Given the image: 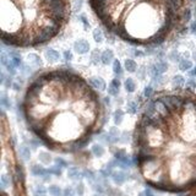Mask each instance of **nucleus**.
<instances>
[{"mask_svg":"<svg viewBox=\"0 0 196 196\" xmlns=\"http://www.w3.org/2000/svg\"><path fill=\"white\" fill-rule=\"evenodd\" d=\"M137 196H145V192H144V191H142V192H139Z\"/></svg>","mask_w":196,"mask_h":196,"instance_id":"obj_56","label":"nucleus"},{"mask_svg":"<svg viewBox=\"0 0 196 196\" xmlns=\"http://www.w3.org/2000/svg\"><path fill=\"white\" fill-rule=\"evenodd\" d=\"M5 69H6V71H8V74L10 75V76H14L15 74H16V66L14 65V63L11 61V59H10V61L6 64V66H5Z\"/></svg>","mask_w":196,"mask_h":196,"instance_id":"obj_33","label":"nucleus"},{"mask_svg":"<svg viewBox=\"0 0 196 196\" xmlns=\"http://www.w3.org/2000/svg\"><path fill=\"white\" fill-rule=\"evenodd\" d=\"M124 68L127 73H135L137 70V64L134 59H126L124 61Z\"/></svg>","mask_w":196,"mask_h":196,"instance_id":"obj_16","label":"nucleus"},{"mask_svg":"<svg viewBox=\"0 0 196 196\" xmlns=\"http://www.w3.org/2000/svg\"><path fill=\"white\" fill-rule=\"evenodd\" d=\"M76 194L79 195V196H83V194H85V185H83V183H81V181H79V184L76 185Z\"/></svg>","mask_w":196,"mask_h":196,"instance_id":"obj_40","label":"nucleus"},{"mask_svg":"<svg viewBox=\"0 0 196 196\" xmlns=\"http://www.w3.org/2000/svg\"><path fill=\"white\" fill-rule=\"evenodd\" d=\"M9 56H10V59H11V61L14 63V65L16 68H22L23 66V61H22V58H21V55L17 53V52H10L9 53Z\"/></svg>","mask_w":196,"mask_h":196,"instance_id":"obj_13","label":"nucleus"},{"mask_svg":"<svg viewBox=\"0 0 196 196\" xmlns=\"http://www.w3.org/2000/svg\"><path fill=\"white\" fill-rule=\"evenodd\" d=\"M167 70H168V64L164 60H159L156 64H153V65L150 66V74L152 75V77L162 76Z\"/></svg>","mask_w":196,"mask_h":196,"instance_id":"obj_3","label":"nucleus"},{"mask_svg":"<svg viewBox=\"0 0 196 196\" xmlns=\"http://www.w3.org/2000/svg\"><path fill=\"white\" fill-rule=\"evenodd\" d=\"M92 36H93V39L96 43H102L104 41V36H103V32L102 29L100 28H94L93 32H92Z\"/></svg>","mask_w":196,"mask_h":196,"instance_id":"obj_21","label":"nucleus"},{"mask_svg":"<svg viewBox=\"0 0 196 196\" xmlns=\"http://www.w3.org/2000/svg\"><path fill=\"white\" fill-rule=\"evenodd\" d=\"M126 156H127V153H126L124 150H117V151L114 152V158L118 159L119 162H121Z\"/></svg>","mask_w":196,"mask_h":196,"instance_id":"obj_35","label":"nucleus"},{"mask_svg":"<svg viewBox=\"0 0 196 196\" xmlns=\"http://www.w3.org/2000/svg\"><path fill=\"white\" fill-rule=\"evenodd\" d=\"M12 88H14L15 91H19V90L21 88V85H19L17 82H14V85H12Z\"/></svg>","mask_w":196,"mask_h":196,"instance_id":"obj_53","label":"nucleus"},{"mask_svg":"<svg viewBox=\"0 0 196 196\" xmlns=\"http://www.w3.org/2000/svg\"><path fill=\"white\" fill-rule=\"evenodd\" d=\"M195 15H196V9H195Z\"/></svg>","mask_w":196,"mask_h":196,"instance_id":"obj_58","label":"nucleus"},{"mask_svg":"<svg viewBox=\"0 0 196 196\" xmlns=\"http://www.w3.org/2000/svg\"><path fill=\"white\" fill-rule=\"evenodd\" d=\"M91 152L93 153V156H94V157L101 158V157H103V156H104L106 150H104V147H103L102 145H100V144H94V145L92 146V148H91Z\"/></svg>","mask_w":196,"mask_h":196,"instance_id":"obj_15","label":"nucleus"},{"mask_svg":"<svg viewBox=\"0 0 196 196\" xmlns=\"http://www.w3.org/2000/svg\"><path fill=\"white\" fill-rule=\"evenodd\" d=\"M108 134H109L110 137L113 139V142H114V144H117V142L120 140V131L118 130L117 126H112V127L109 129V133H108Z\"/></svg>","mask_w":196,"mask_h":196,"instance_id":"obj_23","label":"nucleus"},{"mask_svg":"<svg viewBox=\"0 0 196 196\" xmlns=\"http://www.w3.org/2000/svg\"><path fill=\"white\" fill-rule=\"evenodd\" d=\"M113 172H114V171H113L112 168H109V167L106 166V168H103V169L101 171V175H102L103 178H108V177H112Z\"/></svg>","mask_w":196,"mask_h":196,"instance_id":"obj_39","label":"nucleus"},{"mask_svg":"<svg viewBox=\"0 0 196 196\" xmlns=\"http://www.w3.org/2000/svg\"><path fill=\"white\" fill-rule=\"evenodd\" d=\"M83 175H85V178H87L90 181H94V179H96V175H94V173H93L92 171H85V172H83Z\"/></svg>","mask_w":196,"mask_h":196,"instance_id":"obj_43","label":"nucleus"},{"mask_svg":"<svg viewBox=\"0 0 196 196\" xmlns=\"http://www.w3.org/2000/svg\"><path fill=\"white\" fill-rule=\"evenodd\" d=\"M124 87H125V91L127 93H134L135 90H136V83L131 77H127L124 82Z\"/></svg>","mask_w":196,"mask_h":196,"instance_id":"obj_17","label":"nucleus"},{"mask_svg":"<svg viewBox=\"0 0 196 196\" xmlns=\"http://www.w3.org/2000/svg\"><path fill=\"white\" fill-rule=\"evenodd\" d=\"M0 61H2V65L5 68V66H6V64L10 61V56H9V54H6L5 52H2V55H0Z\"/></svg>","mask_w":196,"mask_h":196,"instance_id":"obj_37","label":"nucleus"},{"mask_svg":"<svg viewBox=\"0 0 196 196\" xmlns=\"http://www.w3.org/2000/svg\"><path fill=\"white\" fill-rule=\"evenodd\" d=\"M94 190H96L98 194H104V189H103V186H102L101 184H96V185H94Z\"/></svg>","mask_w":196,"mask_h":196,"instance_id":"obj_47","label":"nucleus"},{"mask_svg":"<svg viewBox=\"0 0 196 196\" xmlns=\"http://www.w3.org/2000/svg\"><path fill=\"white\" fill-rule=\"evenodd\" d=\"M183 20H184L185 22H189V21L191 20V10H190V9L184 10V12H183Z\"/></svg>","mask_w":196,"mask_h":196,"instance_id":"obj_44","label":"nucleus"},{"mask_svg":"<svg viewBox=\"0 0 196 196\" xmlns=\"http://www.w3.org/2000/svg\"><path fill=\"white\" fill-rule=\"evenodd\" d=\"M0 103H2V107H3L4 109H10V108H11L10 98H9L5 93H3V94H2V100H0Z\"/></svg>","mask_w":196,"mask_h":196,"instance_id":"obj_30","label":"nucleus"},{"mask_svg":"<svg viewBox=\"0 0 196 196\" xmlns=\"http://www.w3.org/2000/svg\"><path fill=\"white\" fill-rule=\"evenodd\" d=\"M179 69L181 71H190L192 69V63L189 60V59H181L180 63H179Z\"/></svg>","mask_w":196,"mask_h":196,"instance_id":"obj_20","label":"nucleus"},{"mask_svg":"<svg viewBox=\"0 0 196 196\" xmlns=\"http://www.w3.org/2000/svg\"><path fill=\"white\" fill-rule=\"evenodd\" d=\"M21 108L28 129L43 145L65 153L85 148L106 123L100 96L88 81L66 69L32 80Z\"/></svg>","mask_w":196,"mask_h":196,"instance_id":"obj_1","label":"nucleus"},{"mask_svg":"<svg viewBox=\"0 0 196 196\" xmlns=\"http://www.w3.org/2000/svg\"><path fill=\"white\" fill-rule=\"evenodd\" d=\"M74 50L80 55L87 54L90 52V43L86 39H79L74 43Z\"/></svg>","mask_w":196,"mask_h":196,"instance_id":"obj_5","label":"nucleus"},{"mask_svg":"<svg viewBox=\"0 0 196 196\" xmlns=\"http://www.w3.org/2000/svg\"><path fill=\"white\" fill-rule=\"evenodd\" d=\"M68 177H69L71 180H81L85 175H83L82 172L79 171L77 167H70V168L68 169Z\"/></svg>","mask_w":196,"mask_h":196,"instance_id":"obj_10","label":"nucleus"},{"mask_svg":"<svg viewBox=\"0 0 196 196\" xmlns=\"http://www.w3.org/2000/svg\"><path fill=\"white\" fill-rule=\"evenodd\" d=\"M48 192L52 195V196H63V190L60 186L58 185H50L48 188Z\"/></svg>","mask_w":196,"mask_h":196,"instance_id":"obj_27","label":"nucleus"},{"mask_svg":"<svg viewBox=\"0 0 196 196\" xmlns=\"http://www.w3.org/2000/svg\"><path fill=\"white\" fill-rule=\"evenodd\" d=\"M44 56H46V59L50 63V64H54V63H58L59 60H60V53L58 52V50H55V49H53V48H49V49H47L46 52H44Z\"/></svg>","mask_w":196,"mask_h":196,"instance_id":"obj_6","label":"nucleus"},{"mask_svg":"<svg viewBox=\"0 0 196 196\" xmlns=\"http://www.w3.org/2000/svg\"><path fill=\"white\" fill-rule=\"evenodd\" d=\"M27 60L31 65H33V66H42L43 63H42V59L39 58V55L35 54V53H29L27 55Z\"/></svg>","mask_w":196,"mask_h":196,"instance_id":"obj_14","label":"nucleus"},{"mask_svg":"<svg viewBox=\"0 0 196 196\" xmlns=\"http://www.w3.org/2000/svg\"><path fill=\"white\" fill-rule=\"evenodd\" d=\"M185 83H186V81H185L184 76H181V75H175V76L173 77V80H172V85H173L175 88H181Z\"/></svg>","mask_w":196,"mask_h":196,"instance_id":"obj_18","label":"nucleus"},{"mask_svg":"<svg viewBox=\"0 0 196 196\" xmlns=\"http://www.w3.org/2000/svg\"><path fill=\"white\" fill-rule=\"evenodd\" d=\"M153 87L151 86V85H148V86H146L145 87V90H144V97L145 98H151L152 96H153Z\"/></svg>","mask_w":196,"mask_h":196,"instance_id":"obj_36","label":"nucleus"},{"mask_svg":"<svg viewBox=\"0 0 196 196\" xmlns=\"http://www.w3.org/2000/svg\"><path fill=\"white\" fill-rule=\"evenodd\" d=\"M112 179H113V181H114L117 185H123V184L126 181L127 177H126V174H125L124 171H115V172H113V174H112Z\"/></svg>","mask_w":196,"mask_h":196,"instance_id":"obj_8","label":"nucleus"},{"mask_svg":"<svg viewBox=\"0 0 196 196\" xmlns=\"http://www.w3.org/2000/svg\"><path fill=\"white\" fill-rule=\"evenodd\" d=\"M54 162H55V164L59 166L60 168H68L69 167V163L65 161L64 158H61V157H55L54 158Z\"/></svg>","mask_w":196,"mask_h":196,"instance_id":"obj_34","label":"nucleus"},{"mask_svg":"<svg viewBox=\"0 0 196 196\" xmlns=\"http://www.w3.org/2000/svg\"><path fill=\"white\" fill-rule=\"evenodd\" d=\"M168 58L172 60V61H174V63H180V60L183 59L181 58V55H180V53L177 50V49H174V50H172L171 53H169V55H168Z\"/></svg>","mask_w":196,"mask_h":196,"instance_id":"obj_31","label":"nucleus"},{"mask_svg":"<svg viewBox=\"0 0 196 196\" xmlns=\"http://www.w3.org/2000/svg\"><path fill=\"white\" fill-rule=\"evenodd\" d=\"M81 6H82V0H76V9H81Z\"/></svg>","mask_w":196,"mask_h":196,"instance_id":"obj_54","label":"nucleus"},{"mask_svg":"<svg viewBox=\"0 0 196 196\" xmlns=\"http://www.w3.org/2000/svg\"><path fill=\"white\" fill-rule=\"evenodd\" d=\"M186 88H188L189 91H194V90L196 88V81H195L194 79L188 80V81H186Z\"/></svg>","mask_w":196,"mask_h":196,"instance_id":"obj_41","label":"nucleus"},{"mask_svg":"<svg viewBox=\"0 0 196 196\" xmlns=\"http://www.w3.org/2000/svg\"><path fill=\"white\" fill-rule=\"evenodd\" d=\"M38 159L41 161V163H43V164H49L53 158H52L50 153H48V152H41L39 156H38Z\"/></svg>","mask_w":196,"mask_h":196,"instance_id":"obj_26","label":"nucleus"},{"mask_svg":"<svg viewBox=\"0 0 196 196\" xmlns=\"http://www.w3.org/2000/svg\"><path fill=\"white\" fill-rule=\"evenodd\" d=\"M48 190L43 185H37L33 190V196H47Z\"/></svg>","mask_w":196,"mask_h":196,"instance_id":"obj_29","label":"nucleus"},{"mask_svg":"<svg viewBox=\"0 0 196 196\" xmlns=\"http://www.w3.org/2000/svg\"><path fill=\"white\" fill-rule=\"evenodd\" d=\"M70 15L68 0H2V41L37 47L59 35Z\"/></svg>","mask_w":196,"mask_h":196,"instance_id":"obj_2","label":"nucleus"},{"mask_svg":"<svg viewBox=\"0 0 196 196\" xmlns=\"http://www.w3.org/2000/svg\"><path fill=\"white\" fill-rule=\"evenodd\" d=\"M101 56H102V53L98 50V49H94L92 52V54H91V61H92V64L98 65V63H102L101 61Z\"/></svg>","mask_w":196,"mask_h":196,"instance_id":"obj_25","label":"nucleus"},{"mask_svg":"<svg viewBox=\"0 0 196 196\" xmlns=\"http://www.w3.org/2000/svg\"><path fill=\"white\" fill-rule=\"evenodd\" d=\"M75 194H76V191L71 186H66L63 190V196H75Z\"/></svg>","mask_w":196,"mask_h":196,"instance_id":"obj_38","label":"nucleus"},{"mask_svg":"<svg viewBox=\"0 0 196 196\" xmlns=\"http://www.w3.org/2000/svg\"><path fill=\"white\" fill-rule=\"evenodd\" d=\"M114 59V53L110 49H106L104 52H102V56H101V61L104 65H109L110 63H113Z\"/></svg>","mask_w":196,"mask_h":196,"instance_id":"obj_11","label":"nucleus"},{"mask_svg":"<svg viewBox=\"0 0 196 196\" xmlns=\"http://www.w3.org/2000/svg\"><path fill=\"white\" fill-rule=\"evenodd\" d=\"M31 174L35 175V177H46L48 174V169L44 168L43 166L39 164H32L31 166Z\"/></svg>","mask_w":196,"mask_h":196,"instance_id":"obj_7","label":"nucleus"},{"mask_svg":"<svg viewBox=\"0 0 196 196\" xmlns=\"http://www.w3.org/2000/svg\"><path fill=\"white\" fill-rule=\"evenodd\" d=\"M124 110H121V109H117L115 112H114V114H113V120H114V124L118 126V125H120L121 123H123V120H124Z\"/></svg>","mask_w":196,"mask_h":196,"instance_id":"obj_19","label":"nucleus"},{"mask_svg":"<svg viewBox=\"0 0 196 196\" xmlns=\"http://www.w3.org/2000/svg\"><path fill=\"white\" fill-rule=\"evenodd\" d=\"M137 110H139V104L136 103V102H129L127 104H126V112L129 113V114H131V115H135V114H137Z\"/></svg>","mask_w":196,"mask_h":196,"instance_id":"obj_24","label":"nucleus"},{"mask_svg":"<svg viewBox=\"0 0 196 196\" xmlns=\"http://www.w3.org/2000/svg\"><path fill=\"white\" fill-rule=\"evenodd\" d=\"M4 85L9 88V87H12V85H14V82H12V80H11V77H10V75L9 76H6V79H5V82H4Z\"/></svg>","mask_w":196,"mask_h":196,"instance_id":"obj_46","label":"nucleus"},{"mask_svg":"<svg viewBox=\"0 0 196 196\" xmlns=\"http://www.w3.org/2000/svg\"><path fill=\"white\" fill-rule=\"evenodd\" d=\"M145 196H156L153 192H152V190L151 189H145Z\"/></svg>","mask_w":196,"mask_h":196,"instance_id":"obj_51","label":"nucleus"},{"mask_svg":"<svg viewBox=\"0 0 196 196\" xmlns=\"http://www.w3.org/2000/svg\"><path fill=\"white\" fill-rule=\"evenodd\" d=\"M134 55H135V56H140V58H141V56H144V55H145V52L139 50V49H135V50H134Z\"/></svg>","mask_w":196,"mask_h":196,"instance_id":"obj_50","label":"nucleus"},{"mask_svg":"<svg viewBox=\"0 0 196 196\" xmlns=\"http://www.w3.org/2000/svg\"><path fill=\"white\" fill-rule=\"evenodd\" d=\"M120 81L118 79H113L108 86V94L110 96H118L119 94V91H120Z\"/></svg>","mask_w":196,"mask_h":196,"instance_id":"obj_9","label":"nucleus"},{"mask_svg":"<svg viewBox=\"0 0 196 196\" xmlns=\"http://www.w3.org/2000/svg\"><path fill=\"white\" fill-rule=\"evenodd\" d=\"M152 81H153V83L156 85H161L162 82H163V76H157V77H152Z\"/></svg>","mask_w":196,"mask_h":196,"instance_id":"obj_48","label":"nucleus"},{"mask_svg":"<svg viewBox=\"0 0 196 196\" xmlns=\"http://www.w3.org/2000/svg\"><path fill=\"white\" fill-rule=\"evenodd\" d=\"M103 101H104V103H106V104H108V106L110 104V100H109L108 97H104V98H103Z\"/></svg>","mask_w":196,"mask_h":196,"instance_id":"obj_55","label":"nucleus"},{"mask_svg":"<svg viewBox=\"0 0 196 196\" xmlns=\"http://www.w3.org/2000/svg\"><path fill=\"white\" fill-rule=\"evenodd\" d=\"M189 75H190L191 77H196V66H195V68H192V69L189 71Z\"/></svg>","mask_w":196,"mask_h":196,"instance_id":"obj_52","label":"nucleus"},{"mask_svg":"<svg viewBox=\"0 0 196 196\" xmlns=\"http://www.w3.org/2000/svg\"><path fill=\"white\" fill-rule=\"evenodd\" d=\"M63 168H60L59 166H53V167H50V168H48V173L49 174H52V175H55V177H60L61 175V173H63V171H61Z\"/></svg>","mask_w":196,"mask_h":196,"instance_id":"obj_32","label":"nucleus"},{"mask_svg":"<svg viewBox=\"0 0 196 196\" xmlns=\"http://www.w3.org/2000/svg\"><path fill=\"white\" fill-rule=\"evenodd\" d=\"M88 83H90V86H91L93 90H97V91H100V92L107 90V83H106V81H104L102 77H100V76L90 77V79H88Z\"/></svg>","mask_w":196,"mask_h":196,"instance_id":"obj_4","label":"nucleus"},{"mask_svg":"<svg viewBox=\"0 0 196 196\" xmlns=\"http://www.w3.org/2000/svg\"><path fill=\"white\" fill-rule=\"evenodd\" d=\"M113 73L117 75V76H120L123 74V66H121V64L118 59H115L113 61Z\"/></svg>","mask_w":196,"mask_h":196,"instance_id":"obj_28","label":"nucleus"},{"mask_svg":"<svg viewBox=\"0 0 196 196\" xmlns=\"http://www.w3.org/2000/svg\"><path fill=\"white\" fill-rule=\"evenodd\" d=\"M191 2H196V0H191Z\"/></svg>","mask_w":196,"mask_h":196,"instance_id":"obj_59","label":"nucleus"},{"mask_svg":"<svg viewBox=\"0 0 196 196\" xmlns=\"http://www.w3.org/2000/svg\"><path fill=\"white\" fill-rule=\"evenodd\" d=\"M195 60H196V54H195Z\"/></svg>","mask_w":196,"mask_h":196,"instance_id":"obj_57","label":"nucleus"},{"mask_svg":"<svg viewBox=\"0 0 196 196\" xmlns=\"http://www.w3.org/2000/svg\"><path fill=\"white\" fill-rule=\"evenodd\" d=\"M19 152H20V156H21V158H22L23 161L27 162V161L31 159V148H29V146H27V145H25V144L20 145Z\"/></svg>","mask_w":196,"mask_h":196,"instance_id":"obj_12","label":"nucleus"},{"mask_svg":"<svg viewBox=\"0 0 196 196\" xmlns=\"http://www.w3.org/2000/svg\"><path fill=\"white\" fill-rule=\"evenodd\" d=\"M79 19H80V21L83 23L85 29H90V28H91V25H90V22L87 21V19H86V16H85V15H80V16H79Z\"/></svg>","mask_w":196,"mask_h":196,"instance_id":"obj_42","label":"nucleus"},{"mask_svg":"<svg viewBox=\"0 0 196 196\" xmlns=\"http://www.w3.org/2000/svg\"><path fill=\"white\" fill-rule=\"evenodd\" d=\"M190 31H191V33L196 35V20L190 25Z\"/></svg>","mask_w":196,"mask_h":196,"instance_id":"obj_49","label":"nucleus"},{"mask_svg":"<svg viewBox=\"0 0 196 196\" xmlns=\"http://www.w3.org/2000/svg\"><path fill=\"white\" fill-rule=\"evenodd\" d=\"M8 186H10V177L3 173L2 177H0V188H2V191H5Z\"/></svg>","mask_w":196,"mask_h":196,"instance_id":"obj_22","label":"nucleus"},{"mask_svg":"<svg viewBox=\"0 0 196 196\" xmlns=\"http://www.w3.org/2000/svg\"><path fill=\"white\" fill-rule=\"evenodd\" d=\"M63 56H64L65 61H71L73 58H74V55H73V53H71L70 50H65V52L63 53Z\"/></svg>","mask_w":196,"mask_h":196,"instance_id":"obj_45","label":"nucleus"}]
</instances>
